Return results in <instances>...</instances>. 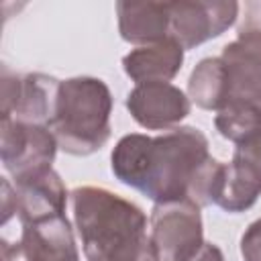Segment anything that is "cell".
I'll list each match as a JSON object with an SVG mask.
<instances>
[{"label": "cell", "instance_id": "6da1fadb", "mask_svg": "<svg viewBox=\"0 0 261 261\" xmlns=\"http://www.w3.org/2000/svg\"><path fill=\"white\" fill-rule=\"evenodd\" d=\"M216 163L206 135L196 126H177L157 137L130 133L110 153L114 177L155 204L192 200L200 208L208 206Z\"/></svg>", "mask_w": 261, "mask_h": 261}, {"label": "cell", "instance_id": "7a4b0ae2", "mask_svg": "<svg viewBox=\"0 0 261 261\" xmlns=\"http://www.w3.org/2000/svg\"><path fill=\"white\" fill-rule=\"evenodd\" d=\"M69 196L88 261H159L147 216L135 202L98 186H80Z\"/></svg>", "mask_w": 261, "mask_h": 261}, {"label": "cell", "instance_id": "3957f363", "mask_svg": "<svg viewBox=\"0 0 261 261\" xmlns=\"http://www.w3.org/2000/svg\"><path fill=\"white\" fill-rule=\"evenodd\" d=\"M112 94L106 82L92 75L61 80L57 104L49 130L59 149L69 155L86 157L100 151L110 139Z\"/></svg>", "mask_w": 261, "mask_h": 261}, {"label": "cell", "instance_id": "277c9868", "mask_svg": "<svg viewBox=\"0 0 261 261\" xmlns=\"http://www.w3.org/2000/svg\"><path fill=\"white\" fill-rule=\"evenodd\" d=\"M202 208L192 200L155 204L149 218L159 261H198L210 247L204 239Z\"/></svg>", "mask_w": 261, "mask_h": 261}, {"label": "cell", "instance_id": "5b68a950", "mask_svg": "<svg viewBox=\"0 0 261 261\" xmlns=\"http://www.w3.org/2000/svg\"><path fill=\"white\" fill-rule=\"evenodd\" d=\"M57 149L49 126L14 118L0 120V159L14 181L51 169Z\"/></svg>", "mask_w": 261, "mask_h": 261}, {"label": "cell", "instance_id": "8992f818", "mask_svg": "<svg viewBox=\"0 0 261 261\" xmlns=\"http://www.w3.org/2000/svg\"><path fill=\"white\" fill-rule=\"evenodd\" d=\"M169 8V37L184 51L194 49L228 31L239 16L234 0H173Z\"/></svg>", "mask_w": 261, "mask_h": 261}, {"label": "cell", "instance_id": "52a82bcc", "mask_svg": "<svg viewBox=\"0 0 261 261\" xmlns=\"http://www.w3.org/2000/svg\"><path fill=\"white\" fill-rule=\"evenodd\" d=\"M220 59L226 67V106H249L261 110V27H247L222 47Z\"/></svg>", "mask_w": 261, "mask_h": 261}, {"label": "cell", "instance_id": "ba28073f", "mask_svg": "<svg viewBox=\"0 0 261 261\" xmlns=\"http://www.w3.org/2000/svg\"><path fill=\"white\" fill-rule=\"evenodd\" d=\"M126 110L147 130H171L190 114L192 102L184 90L169 82L137 84L126 94Z\"/></svg>", "mask_w": 261, "mask_h": 261}, {"label": "cell", "instance_id": "9c48e42d", "mask_svg": "<svg viewBox=\"0 0 261 261\" xmlns=\"http://www.w3.org/2000/svg\"><path fill=\"white\" fill-rule=\"evenodd\" d=\"M20 226L18 247L24 261H80L73 228L65 214Z\"/></svg>", "mask_w": 261, "mask_h": 261}, {"label": "cell", "instance_id": "30bf717a", "mask_svg": "<svg viewBox=\"0 0 261 261\" xmlns=\"http://www.w3.org/2000/svg\"><path fill=\"white\" fill-rule=\"evenodd\" d=\"M259 196L261 179L247 163L237 157H232L228 163H216L208 184V204L237 214L249 210L259 200Z\"/></svg>", "mask_w": 261, "mask_h": 261}, {"label": "cell", "instance_id": "8fae6325", "mask_svg": "<svg viewBox=\"0 0 261 261\" xmlns=\"http://www.w3.org/2000/svg\"><path fill=\"white\" fill-rule=\"evenodd\" d=\"M14 190H16V216L20 224L65 214L67 190L63 179L53 167L37 175L14 181Z\"/></svg>", "mask_w": 261, "mask_h": 261}, {"label": "cell", "instance_id": "7c38bea8", "mask_svg": "<svg viewBox=\"0 0 261 261\" xmlns=\"http://www.w3.org/2000/svg\"><path fill=\"white\" fill-rule=\"evenodd\" d=\"M116 16H118L120 37L135 47L153 45V43H159L169 37L167 2L120 0V2H116Z\"/></svg>", "mask_w": 261, "mask_h": 261}, {"label": "cell", "instance_id": "4fadbf2b", "mask_svg": "<svg viewBox=\"0 0 261 261\" xmlns=\"http://www.w3.org/2000/svg\"><path fill=\"white\" fill-rule=\"evenodd\" d=\"M184 53L186 51L181 45L167 37L159 43L130 49L122 57V69L135 82V86L149 82H171L184 65Z\"/></svg>", "mask_w": 261, "mask_h": 261}, {"label": "cell", "instance_id": "5bb4252c", "mask_svg": "<svg viewBox=\"0 0 261 261\" xmlns=\"http://www.w3.org/2000/svg\"><path fill=\"white\" fill-rule=\"evenodd\" d=\"M59 84L61 80L53 75H45V73L22 75L18 104L10 118L20 120V122L49 126L53 112H55V104H57Z\"/></svg>", "mask_w": 261, "mask_h": 261}, {"label": "cell", "instance_id": "9a60e30c", "mask_svg": "<svg viewBox=\"0 0 261 261\" xmlns=\"http://www.w3.org/2000/svg\"><path fill=\"white\" fill-rule=\"evenodd\" d=\"M188 98L202 110H222L228 100L226 67L220 57H204L188 80Z\"/></svg>", "mask_w": 261, "mask_h": 261}, {"label": "cell", "instance_id": "2e32d148", "mask_svg": "<svg viewBox=\"0 0 261 261\" xmlns=\"http://www.w3.org/2000/svg\"><path fill=\"white\" fill-rule=\"evenodd\" d=\"M2 120L10 118L16 104H18V96H20V84L22 77L12 73L8 69V65H2Z\"/></svg>", "mask_w": 261, "mask_h": 261}, {"label": "cell", "instance_id": "e0dca14e", "mask_svg": "<svg viewBox=\"0 0 261 261\" xmlns=\"http://www.w3.org/2000/svg\"><path fill=\"white\" fill-rule=\"evenodd\" d=\"M237 159H241L243 163H247L261 179V126L243 143L234 145V155Z\"/></svg>", "mask_w": 261, "mask_h": 261}, {"label": "cell", "instance_id": "ac0fdd59", "mask_svg": "<svg viewBox=\"0 0 261 261\" xmlns=\"http://www.w3.org/2000/svg\"><path fill=\"white\" fill-rule=\"evenodd\" d=\"M243 261H261V218L251 222L241 237Z\"/></svg>", "mask_w": 261, "mask_h": 261}, {"label": "cell", "instance_id": "d6986e66", "mask_svg": "<svg viewBox=\"0 0 261 261\" xmlns=\"http://www.w3.org/2000/svg\"><path fill=\"white\" fill-rule=\"evenodd\" d=\"M12 216H16V190L6 177H2V224Z\"/></svg>", "mask_w": 261, "mask_h": 261}, {"label": "cell", "instance_id": "ffe728a7", "mask_svg": "<svg viewBox=\"0 0 261 261\" xmlns=\"http://www.w3.org/2000/svg\"><path fill=\"white\" fill-rule=\"evenodd\" d=\"M2 261H24L20 255L18 241L16 243H6L2 241Z\"/></svg>", "mask_w": 261, "mask_h": 261}]
</instances>
